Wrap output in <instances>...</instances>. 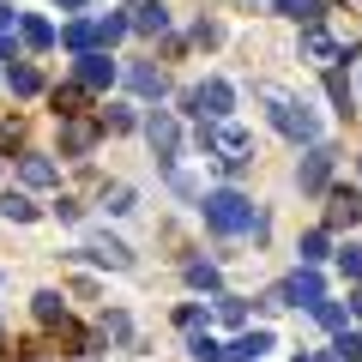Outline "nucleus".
<instances>
[{"mask_svg": "<svg viewBox=\"0 0 362 362\" xmlns=\"http://www.w3.org/2000/svg\"><path fill=\"white\" fill-rule=\"evenodd\" d=\"M6 54H13V42H6V30H0V61H6Z\"/></svg>", "mask_w": 362, "mask_h": 362, "instance_id": "ea45409f", "label": "nucleus"}, {"mask_svg": "<svg viewBox=\"0 0 362 362\" xmlns=\"http://www.w3.org/2000/svg\"><path fill=\"white\" fill-rule=\"evenodd\" d=\"M302 54H308V61H320V66H338V61H350V49H344V42H332L320 25H308V30H302Z\"/></svg>", "mask_w": 362, "mask_h": 362, "instance_id": "1a4fd4ad", "label": "nucleus"}, {"mask_svg": "<svg viewBox=\"0 0 362 362\" xmlns=\"http://www.w3.org/2000/svg\"><path fill=\"white\" fill-rule=\"evenodd\" d=\"M6 85H13L18 97H37V90H42V73H37L30 61H13V66H6Z\"/></svg>", "mask_w": 362, "mask_h": 362, "instance_id": "2eb2a0df", "label": "nucleus"}, {"mask_svg": "<svg viewBox=\"0 0 362 362\" xmlns=\"http://www.w3.org/2000/svg\"><path fill=\"white\" fill-rule=\"evenodd\" d=\"M18 169H25V181H30V187H54V163H49V157L25 151V163H18Z\"/></svg>", "mask_w": 362, "mask_h": 362, "instance_id": "4be33fe9", "label": "nucleus"}, {"mask_svg": "<svg viewBox=\"0 0 362 362\" xmlns=\"http://www.w3.org/2000/svg\"><path fill=\"white\" fill-rule=\"evenodd\" d=\"M97 127H103V133H127V127H133V109H121V103H109L103 115H97Z\"/></svg>", "mask_w": 362, "mask_h": 362, "instance_id": "a878e982", "label": "nucleus"}, {"mask_svg": "<svg viewBox=\"0 0 362 362\" xmlns=\"http://www.w3.org/2000/svg\"><path fill=\"white\" fill-rule=\"evenodd\" d=\"M266 350H272V332H242L235 344H223V356L230 362H259Z\"/></svg>", "mask_w": 362, "mask_h": 362, "instance_id": "ddd939ff", "label": "nucleus"}, {"mask_svg": "<svg viewBox=\"0 0 362 362\" xmlns=\"http://www.w3.org/2000/svg\"><path fill=\"white\" fill-rule=\"evenodd\" d=\"M290 302H296V308H314V302H326V284H320V272H314V266H302L296 278H284V284L266 296V308H290Z\"/></svg>", "mask_w": 362, "mask_h": 362, "instance_id": "20e7f679", "label": "nucleus"}, {"mask_svg": "<svg viewBox=\"0 0 362 362\" xmlns=\"http://www.w3.org/2000/svg\"><path fill=\"white\" fill-rule=\"evenodd\" d=\"M362 218V194L356 187H332V194H326V223L320 230H344V223H356Z\"/></svg>", "mask_w": 362, "mask_h": 362, "instance_id": "0eeeda50", "label": "nucleus"}, {"mask_svg": "<svg viewBox=\"0 0 362 362\" xmlns=\"http://www.w3.org/2000/svg\"><path fill=\"white\" fill-rule=\"evenodd\" d=\"M326 254H332V230H308L302 235V266H320Z\"/></svg>", "mask_w": 362, "mask_h": 362, "instance_id": "412c9836", "label": "nucleus"}, {"mask_svg": "<svg viewBox=\"0 0 362 362\" xmlns=\"http://www.w3.org/2000/svg\"><path fill=\"white\" fill-rule=\"evenodd\" d=\"M37 320H66V308H61V296H54V290H42V296H37Z\"/></svg>", "mask_w": 362, "mask_h": 362, "instance_id": "c756f323", "label": "nucleus"}, {"mask_svg": "<svg viewBox=\"0 0 362 362\" xmlns=\"http://www.w3.org/2000/svg\"><path fill=\"white\" fill-rule=\"evenodd\" d=\"M314 320H320L326 332H344V308H338V302H314Z\"/></svg>", "mask_w": 362, "mask_h": 362, "instance_id": "c85d7f7f", "label": "nucleus"}, {"mask_svg": "<svg viewBox=\"0 0 362 362\" xmlns=\"http://www.w3.org/2000/svg\"><path fill=\"white\" fill-rule=\"evenodd\" d=\"M103 206L109 211H133V187H121V181H115V187H103Z\"/></svg>", "mask_w": 362, "mask_h": 362, "instance_id": "473e14b6", "label": "nucleus"}, {"mask_svg": "<svg viewBox=\"0 0 362 362\" xmlns=\"http://www.w3.org/2000/svg\"><path fill=\"white\" fill-rule=\"evenodd\" d=\"M332 362H362V332H338V344H332Z\"/></svg>", "mask_w": 362, "mask_h": 362, "instance_id": "393cba45", "label": "nucleus"}, {"mask_svg": "<svg viewBox=\"0 0 362 362\" xmlns=\"http://www.w3.org/2000/svg\"><path fill=\"white\" fill-rule=\"evenodd\" d=\"M0 218H13V223H30V218H37V206H30L25 194H0Z\"/></svg>", "mask_w": 362, "mask_h": 362, "instance_id": "5701e85b", "label": "nucleus"}, {"mask_svg": "<svg viewBox=\"0 0 362 362\" xmlns=\"http://www.w3.org/2000/svg\"><path fill=\"white\" fill-rule=\"evenodd\" d=\"M0 145H18V121H0Z\"/></svg>", "mask_w": 362, "mask_h": 362, "instance_id": "e433bc0d", "label": "nucleus"}, {"mask_svg": "<svg viewBox=\"0 0 362 362\" xmlns=\"http://www.w3.org/2000/svg\"><path fill=\"white\" fill-rule=\"evenodd\" d=\"M85 254H90V259H103V266H115V272H121V266H127V259H133V254H127V247H121V242H115V235H97V242H90V247H85Z\"/></svg>", "mask_w": 362, "mask_h": 362, "instance_id": "f3484780", "label": "nucleus"}, {"mask_svg": "<svg viewBox=\"0 0 362 362\" xmlns=\"http://www.w3.org/2000/svg\"><path fill=\"white\" fill-rule=\"evenodd\" d=\"M199 42H223V25H211V18H199V30H194Z\"/></svg>", "mask_w": 362, "mask_h": 362, "instance_id": "c9c22d12", "label": "nucleus"}, {"mask_svg": "<svg viewBox=\"0 0 362 362\" xmlns=\"http://www.w3.org/2000/svg\"><path fill=\"white\" fill-rule=\"evenodd\" d=\"M206 223H211V230H218V235H242V230L254 235L259 211L247 206L242 194H230V187H223V194H206Z\"/></svg>", "mask_w": 362, "mask_h": 362, "instance_id": "f03ea898", "label": "nucleus"}, {"mask_svg": "<svg viewBox=\"0 0 362 362\" xmlns=\"http://www.w3.org/2000/svg\"><path fill=\"white\" fill-rule=\"evenodd\" d=\"M6 25H13V6H0V30H6Z\"/></svg>", "mask_w": 362, "mask_h": 362, "instance_id": "58836bf2", "label": "nucleus"}, {"mask_svg": "<svg viewBox=\"0 0 362 362\" xmlns=\"http://www.w3.org/2000/svg\"><path fill=\"white\" fill-rule=\"evenodd\" d=\"M127 85L139 90V97H163V90H169V85H163V73H157V66H127Z\"/></svg>", "mask_w": 362, "mask_h": 362, "instance_id": "a211bd4d", "label": "nucleus"}, {"mask_svg": "<svg viewBox=\"0 0 362 362\" xmlns=\"http://www.w3.org/2000/svg\"><path fill=\"white\" fill-rule=\"evenodd\" d=\"M49 103H54V115H61V121L85 115V85H54V90H49Z\"/></svg>", "mask_w": 362, "mask_h": 362, "instance_id": "4468645a", "label": "nucleus"}, {"mask_svg": "<svg viewBox=\"0 0 362 362\" xmlns=\"http://www.w3.org/2000/svg\"><path fill=\"white\" fill-rule=\"evenodd\" d=\"M18 37H25V49H54V25L49 18H18Z\"/></svg>", "mask_w": 362, "mask_h": 362, "instance_id": "dca6fc26", "label": "nucleus"}, {"mask_svg": "<svg viewBox=\"0 0 362 362\" xmlns=\"http://www.w3.org/2000/svg\"><path fill=\"white\" fill-rule=\"evenodd\" d=\"M127 13H103V18H97V42H121V37H127Z\"/></svg>", "mask_w": 362, "mask_h": 362, "instance_id": "b1692460", "label": "nucleus"}, {"mask_svg": "<svg viewBox=\"0 0 362 362\" xmlns=\"http://www.w3.org/2000/svg\"><path fill=\"white\" fill-rule=\"evenodd\" d=\"M254 6H259V0H254Z\"/></svg>", "mask_w": 362, "mask_h": 362, "instance_id": "79ce46f5", "label": "nucleus"}, {"mask_svg": "<svg viewBox=\"0 0 362 362\" xmlns=\"http://www.w3.org/2000/svg\"><path fill=\"white\" fill-rule=\"evenodd\" d=\"M266 103H272V127L284 133V139L320 145V121H314V109H302L296 97H284V90H272V85H266Z\"/></svg>", "mask_w": 362, "mask_h": 362, "instance_id": "f257e3e1", "label": "nucleus"}, {"mask_svg": "<svg viewBox=\"0 0 362 362\" xmlns=\"http://www.w3.org/2000/svg\"><path fill=\"white\" fill-rule=\"evenodd\" d=\"M187 350H194L199 362H230V356H223V344H218L211 332H194V344H187Z\"/></svg>", "mask_w": 362, "mask_h": 362, "instance_id": "bb28decb", "label": "nucleus"}, {"mask_svg": "<svg viewBox=\"0 0 362 362\" xmlns=\"http://www.w3.org/2000/svg\"><path fill=\"white\" fill-rule=\"evenodd\" d=\"M230 103H235V90H230V78H206V85L187 97V109H194L199 121H223L230 115Z\"/></svg>", "mask_w": 362, "mask_h": 362, "instance_id": "39448f33", "label": "nucleus"}, {"mask_svg": "<svg viewBox=\"0 0 362 362\" xmlns=\"http://www.w3.org/2000/svg\"><path fill=\"white\" fill-rule=\"evenodd\" d=\"M199 320H206V308H199V302H187V308H175V326H187V332H194Z\"/></svg>", "mask_w": 362, "mask_h": 362, "instance_id": "72a5a7b5", "label": "nucleus"}, {"mask_svg": "<svg viewBox=\"0 0 362 362\" xmlns=\"http://www.w3.org/2000/svg\"><path fill=\"white\" fill-rule=\"evenodd\" d=\"M278 13H284V18H296V25H320L326 0H278Z\"/></svg>", "mask_w": 362, "mask_h": 362, "instance_id": "aec40b11", "label": "nucleus"}, {"mask_svg": "<svg viewBox=\"0 0 362 362\" xmlns=\"http://www.w3.org/2000/svg\"><path fill=\"white\" fill-rule=\"evenodd\" d=\"M199 145L218 151L223 163H247V151H254V139L242 127H230V121H199Z\"/></svg>", "mask_w": 362, "mask_h": 362, "instance_id": "7ed1b4c3", "label": "nucleus"}, {"mask_svg": "<svg viewBox=\"0 0 362 362\" xmlns=\"http://www.w3.org/2000/svg\"><path fill=\"white\" fill-rule=\"evenodd\" d=\"M338 266H344V278H356L362 272V247H338Z\"/></svg>", "mask_w": 362, "mask_h": 362, "instance_id": "f704fd0d", "label": "nucleus"}, {"mask_svg": "<svg viewBox=\"0 0 362 362\" xmlns=\"http://www.w3.org/2000/svg\"><path fill=\"white\" fill-rule=\"evenodd\" d=\"M350 314H362V284H356V290H350Z\"/></svg>", "mask_w": 362, "mask_h": 362, "instance_id": "4c0bfd02", "label": "nucleus"}, {"mask_svg": "<svg viewBox=\"0 0 362 362\" xmlns=\"http://www.w3.org/2000/svg\"><path fill=\"white\" fill-rule=\"evenodd\" d=\"M115 73H121V66L109 61L103 49H90V54H78V85H85V90H103V85H115Z\"/></svg>", "mask_w": 362, "mask_h": 362, "instance_id": "9b49d317", "label": "nucleus"}, {"mask_svg": "<svg viewBox=\"0 0 362 362\" xmlns=\"http://www.w3.org/2000/svg\"><path fill=\"white\" fill-rule=\"evenodd\" d=\"M97 121H85V115H73V121H61V157H85L90 145H97Z\"/></svg>", "mask_w": 362, "mask_h": 362, "instance_id": "9d476101", "label": "nucleus"}, {"mask_svg": "<svg viewBox=\"0 0 362 362\" xmlns=\"http://www.w3.org/2000/svg\"><path fill=\"white\" fill-rule=\"evenodd\" d=\"M296 181H302V194H320L326 181H332V151H326V145H308V157H302Z\"/></svg>", "mask_w": 362, "mask_h": 362, "instance_id": "6e6552de", "label": "nucleus"}, {"mask_svg": "<svg viewBox=\"0 0 362 362\" xmlns=\"http://www.w3.org/2000/svg\"><path fill=\"white\" fill-rule=\"evenodd\" d=\"M187 284H199V290H218V266H206V259H187Z\"/></svg>", "mask_w": 362, "mask_h": 362, "instance_id": "cd10ccee", "label": "nucleus"}, {"mask_svg": "<svg viewBox=\"0 0 362 362\" xmlns=\"http://www.w3.org/2000/svg\"><path fill=\"white\" fill-rule=\"evenodd\" d=\"M211 308H218V320H223V326H242V320H247V308H242L235 296H218Z\"/></svg>", "mask_w": 362, "mask_h": 362, "instance_id": "7c9ffc66", "label": "nucleus"}, {"mask_svg": "<svg viewBox=\"0 0 362 362\" xmlns=\"http://www.w3.org/2000/svg\"><path fill=\"white\" fill-rule=\"evenodd\" d=\"M61 6H66V13H78V6H85V0H61Z\"/></svg>", "mask_w": 362, "mask_h": 362, "instance_id": "a19ab883", "label": "nucleus"}, {"mask_svg": "<svg viewBox=\"0 0 362 362\" xmlns=\"http://www.w3.org/2000/svg\"><path fill=\"white\" fill-rule=\"evenodd\" d=\"M61 42H66L73 54H90V42H97V25H90V18H73V25L61 30Z\"/></svg>", "mask_w": 362, "mask_h": 362, "instance_id": "6ab92c4d", "label": "nucleus"}, {"mask_svg": "<svg viewBox=\"0 0 362 362\" xmlns=\"http://www.w3.org/2000/svg\"><path fill=\"white\" fill-rule=\"evenodd\" d=\"M145 139H151L157 163H175V145H181V127H175V115H163V109H157V115L145 121Z\"/></svg>", "mask_w": 362, "mask_h": 362, "instance_id": "423d86ee", "label": "nucleus"}, {"mask_svg": "<svg viewBox=\"0 0 362 362\" xmlns=\"http://www.w3.org/2000/svg\"><path fill=\"white\" fill-rule=\"evenodd\" d=\"M326 97H332L338 109H350V85H344V73H338V66L326 73Z\"/></svg>", "mask_w": 362, "mask_h": 362, "instance_id": "2f4dec72", "label": "nucleus"}, {"mask_svg": "<svg viewBox=\"0 0 362 362\" xmlns=\"http://www.w3.org/2000/svg\"><path fill=\"white\" fill-rule=\"evenodd\" d=\"M127 25L145 30V37H163V30H169V13L157 6V0H145V6H127Z\"/></svg>", "mask_w": 362, "mask_h": 362, "instance_id": "f8f14e48", "label": "nucleus"}]
</instances>
